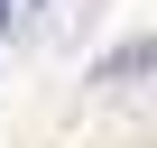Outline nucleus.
Listing matches in <instances>:
<instances>
[{"instance_id":"1","label":"nucleus","mask_w":157,"mask_h":148,"mask_svg":"<svg viewBox=\"0 0 157 148\" xmlns=\"http://www.w3.org/2000/svg\"><path fill=\"white\" fill-rule=\"evenodd\" d=\"M148 65H157V46H148V37H129L120 56H102V74H93V84H111V93H120V84H139Z\"/></svg>"},{"instance_id":"2","label":"nucleus","mask_w":157,"mask_h":148,"mask_svg":"<svg viewBox=\"0 0 157 148\" xmlns=\"http://www.w3.org/2000/svg\"><path fill=\"white\" fill-rule=\"evenodd\" d=\"M0 19H10V0H0Z\"/></svg>"}]
</instances>
